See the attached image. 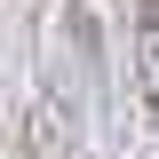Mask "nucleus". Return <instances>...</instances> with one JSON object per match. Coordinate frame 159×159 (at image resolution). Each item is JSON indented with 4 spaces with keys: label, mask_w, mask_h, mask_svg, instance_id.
<instances>
[{
    "label": "nucleus",
    "mask_w": 159,
    "mask_h": 159,
    "mask_svg": "<svg viewBox=\"0 0 159 159\" xmlns=\"http://www.w3.org/2000/svg\"><path fill=\"white\" fill-rule=\"evenodd\" d=\"M135 96L159 111V0L135 8Z\"/></svg>",
    "instance_id": "nucleus-1"
}]
</instances>
